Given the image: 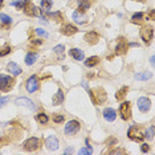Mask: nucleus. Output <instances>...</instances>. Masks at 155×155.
<instances>
[{
  "label": "nucleus",
  "mask_w": 155,
  "mask_h": 155,
  "mask_svg": "<svg viewBox=\"0 0 155 155\" xmlns=\"http://www.w3.org/2000/svg\"><path fill=\"white\" fill-rule=\"evenodd\" d=\"M64 49H65L64 45H57V47H54L53 51H54L57 54H62V53H64Z\"/></svg>",
  "instance_id": "obj_35"
},
{
  "label": "nucleus",
  "mask_w": 155,
  "mask_h": 155,
  "mask_svg": "<svg viewBox=\"0 0 155 155\" xmlns=\"http://www.w3.org/2000/svg\"><path fill=\"white\" fill-rule=\"evenodd\" d=\"M143 17L144 15L142 12H138V13H134V15L131 16V21L134 24H142L143 23Z\"/></svg>",
  "instance_id": "obj_25"
},
{
  "label": "nucleus",
  "mask_w": 155,
  "mask_h": 155,
  "mask_svg": "<svg viewBox=\"0 0 155 155\" xmlns=\"http://www.w3.org/2000/svg\"><path fill=\"white\" fill-rule=\"evenodd\" d=\"M23 9H24V13H25L27 16H31V17L36 16V7H35L29 0H25V4H24Z\"/></svg>",
  "instance_id": "obj_13"
},
{
  "label": "nucleus",
  "mask_w": 155,
  "mask_h": 155,
  "mask_svg": "<svg viewBox=\"0 0 155 155\" xmlns=\"http://www.w3.org/2000/svg\"><path fill=\"white\" fill-rule=\"evenodd\" d=\"M40 146H41V140L38 138H36V137H32V138L25 140V143H24V150L36 151V150L40 149Z\"/></svg>",
  "instance_id": "obj_6"
},
{
  "label": "nucleus",
  "mask_w": 155,
  "mask_h": 155,
  "mask_svg": "<svg viewBox=\"0 0 155 155\" xmlns=\"http://www.w3.org/2000/svg\"><path fill=\"white\" fill-rule=\"evenodd\" d=\"M36 60H37V53H32V52H29V53L25 56V64L27 65H33Z\"/></svg>",
  "instance_id": "obj_24"
},
{
  "label": "nucleus",
  "mask_w": 155,
  "mask_h": 155,
  "mask_svg": "<svg viewBox=\"0 0 155 155\" xmlns=\"http://www.w3.org/2000/svg\"><path fill=\"white\" fill-rule=\"evenodd\" d=\"M41 7H43V8H51L52 0H43V2H41Z\"/></svg>",
  "instance_id": "obj_36"
},
{
  "label": "nucleus",
  "mask_w": 155,
  "mask_h": 155,
  "mask_svg": "<svg viewBox=\"0 0 155 155\" xmlns=\"http://www.w3.org/2000/svg\"><path fill=\"white\" fill-rule=\"evenodd\" d=\"M150 77H151V73H146V72H143V73H137V74H135V80L144 81V80H149Z\"/></svg>",
  "instance_id": "obj_27"
},
{
  "label": "nucleus",
  "mask_w": 155,
  "mask_h": 155,
  "mask_svg": "<svg viewBox=\"0 0 155 155\" xmlns=\"http://www.w3.org/2000/svg\"><path fill=\"white\" fill-rule=\"evenodd\" d=\"M102 114H104V118L106 119V121H109V122H113L115 118H117V111H115L114 109H111V107L105 109Z\"/></svg>",
  "instance_id": "obj_15"
},
{
  "label": "nucleus",
  "mask_w": 155,
  "mask_h": 155,
  "mask_svg": "<svg viewBox=\"0 0 155 155\" xmlns=\"http://www.w3.org/2000/svg\"><path fill=\"white\" fill-rule=\"evenodd\" d=\"M137 2H142V3H144V2H146V0H137Z\"/></svg>",
  "instance_id": "obj_44"
},
{
  "label": "nucleus",
  "mask_w": 155,
  "mask_h": 155,
  "mask_svg": "<svg viewBox=\"0 0 155 155\" xmlns=\"http://www.w3.org/2000/svg\"><path fill=\"white\" fill-rule=\"evenodd\" d=\"M27 90L29 91V93H35L36 90H38V87H40V84H38V78H37V76H32V77H29L27 81Z\"/></svg>",
  "instance_id": "obj_8"
},
{
  "label": "nucleus",
  "mask_w": 155,
  "mask_h": 155,
  "mask_svg": "<svg viewBox=\"0 0 155 155\" xmlns=\"http://www.w3.org/2000/svg\"><path fill=\"white\" fill-rule=\"evenodd\" d=\"M127 91H129V87H127V86L121 87V89L117 91V94H115V98H117L118 101L125 100V97H126V94H127Z\"/></svg>",
  "instance_id": "obj_22"
},
{
  "label": "nucleus",
  "mask_w": 155,
  "mask_h": 155,
  "mask_svg": "<svg viewBox=\"0 0 155 155\" xmlns=\"http://www.w3.org/2000/svg\"><path fill=\"white\" fill-rule=\"evenodd\" d=\"M98 40H100V36H98L97 32H87L85 35V41H86L87 44H90V45L97 44Z\"/></svg>",
  "instance_id": "obj_16"
},
{
  "label": "nucleus",
  "mask_w": 155,
  "mask_h": 155,
  "mask_svg": "<svg viewBox=\"0 0 155 155\" xmlns=\"http://www.w3.org/2000/svg\"><path fill=\"white\" fill-rule=\"evenodd\" d=\"M9 52H11V47H9V45H4V47L2 48V51H0V57H4Z\"/></svg>",
  "instance_id": "obj_31"
},
{
  "label": "nucleus",
  "mask_w": 155,
  "mask_h": 155,
  "mask_svg": "<svg viewBox=\"0 0 155 155\" xmlns=\"http://www.w3.org/2000/svg\"><path fill=\"white\" fill-rule=\"evenodd\" d=\"M36 119H37V122L41 123V125H45V123H48L49 117H48L47 114H44V113H40V114L36 115Z\"/></svg>",
  "instance_id": "obj_26"
},
{
  "label": "nucleus",
  "mask_w": 155,
  "mask_h": 155,
  "mask_svg": "<svg viewBox=\"0 0 155 155\" xmlns=\"http://www.w3.org/2000/svg\"><path fill=\"white\" fill-rule=\"evenodd\" d=\"M53 121L56 122V123H61L62 121H64V115H61V114H53Z\"/></svg>",
  "instance_id": "obj_33"
},
{
  "label": "nucleus",
  "mask_w": 155,
  "mask_h": 155,
  "mask_svg": "<svg viewBox=\"0 0 155 155\" xmlns=\"http://www.w3.org/2000/svg\"><path fill=\"white\" fill-rule=\"evenodd\" d=\"M7 69H8V72H11L13 76H19V74H21V72H23L21 68H20L16 62H9V64L7 65Z\"/></svg>",
  "instance_id": "obj_18"
},
{
  "label": "nucleus",
  "mask_w": 155,
  "mask_h": 155,
  "mask_svg": "<svg viewBox=\"0 0 155 155\" xmlns=\"http://www.w3.org/2000/svg\"><path fill=\"white\" fill-rule=\"evenodd\" d=\"M91 153H93V151L89 150V149H81V150L78 151V154H80V155H84V154H91Z\"/></svg>",
  "instance_id": "obj_40"
},
{
  "label": "nucleus",
  "mask_w": 155,
  "mask_h": 155,
  "mask_svg": "<svg viewBox=\"0 0 155 155\" xmlns=\"http://www.w3.org/2000/svg\"><path fill=\"white\" fill-rule=\"evenodd\" d=\"M8 101H9V98H8V97H3V98H0V107L4 106V105H5Z\"/></svg>",
  "instance_id": "obj_39"
},
{
  "label": "nucleus",
  "mask_w": 155,
  "mask_h": 155,
  "mask_svg": "<svg viewBox=\"0 0 155 155\" xmlns=\"http://www.w3.org/2000/svg\"><path fill=\"white\" fill-rule=\"evenodd\" d=\"M90 98L94 105H102L106 101L107 94L104 87H94L93 90H90Z\"/></svg>",
  "instance_id": "obj_1"
},
{
  "label": "nucleus",
  "mask_w": 155,
  "mask_h": 155,
  "mask_svg": "<svg viewBox=\"0 0 155 155\" xmlns=\"http://www.w3.org/2000/svg\"><path fill=\"white\" fill-rule=\"evenodd\" d=\"M94 3V0H78V11L85 12L90 8V5Z\"/></svg>",
  "instance_id": "obj_19"
},
{
  "label": "nucleus",
  "mask_w": 155,
  "mask_h": 155,
  "mask_svg": "<svg viewBox=\"0 0 155 155\" xmlns=\"http://www.w3.org/2000/svg\"><path fill=\"white\" fill-rule=\"evenodd\" d=\"M119 113H121L122 119L127 121L131 117V104L129 101H125L123 104H121V107H119Z\"/></svg>",
  "instance_id": "obj_7"
},
{
  "label": "nucleus",
  "mask_w": 155,
  "mask_h": 155,
  "mask_svg": "<svg viewBox=\"0 0 155 155\" xmlns=\"http://www.w3.org/2000/svg\"><path fill=\"white\" fill-rule=\"evenodd\" d=\"M36 33H37L40 37H45V38H48V37H49V33H48V32H45V31H44V29H41V28L36 29Z\"/></svg>",
  "instance_id": "obj_32"
},
{
  "label": "nucleus",
  "mask_w": 155,
  "mask_h": 155,
  "mask_svg": "<svg viewBox=\"0 0 155 155\" xmlns=\"http://www.w3.org/2000/svg\"><path fill=\"white\" fill-rule=\"evenodd\" d=\"M98 62H100V57H97V56H93V57H89L85 61V65L87 68H93V66L98 65Z\"/></svg>",
  "instance_id": "obj_23"
},
{
  "label": "nucleus",
  "mask_w": 155,
  "mask_h": 155,
  "mask_svg": "<svg viewBox=\"0 0 155 155\" xmlns=\"http://www.w3.org/2000/svg\"><path fill=\"white\" fill-rule=\"evenodd\" d=\"M127 135H129L130 139L135 140V142H142L144 139V133L139 126H131L127 131Z\"/></svg>",
  "instance_id": "obj_2"
},
{
  "label": "nucleus",
  "mask_w": 155,
  "mask_h": 155,
  "mask_svg": "<svg viewBox=\"0 0 155 155\" xmlns=\"http://www.w3.org/2000/svg\"><path fill=\"white\" fill-rule=\"evenodd\" d=\"M150 106H151V101L147 97H140L139 100H138V109L142 113L149 111L150 110Z\"/></svg>",
  "instance_id": "obj_10"
},
{
  "label": "nucleus",
  "mask_w": 155,
  "mask_h": 155,
  "mask_svg": "<svg viewBox=\"0 0 155 155\" xmlns=\"http://www.w3.org/2000/svg\"><path fill=\"white\" fill-rule=\"evenodd\" d=\"M109 154H126L125 149H113L109 151Z\"/></svg>",
  "instance_id": "obj_34"
},
{
  "label": "nucleus",
  "mask_w": 155,
  "mask_h": 155,
  "mask_svg": "<svg viewBox=\"0 0 155 155\" xmlns=\"http://www.w3.org/2000/svg\"><path fill=\"white\" fill-rule=\"evenodd\" d=\"M62 101H64V91H62L61 89H60L57 93L53 96V98H52V102H53V105H61L62 104Z\"/></svg>",
  "instance_id": "obj_21"
},
{
  "label": "nucleus",
  "mask_w": 155,
  "mask_h": 155,
  "mask_svg": "<svg viewBox=\"0 0 155 155\" xmlns=\"http://www.w3.org/2000/svg\"><path fill=\"white\" fill-rule=\"evenodd\" d=\"M154 126H150L149 129L146 130V134H144V137H147V139H154Z\"/></svg>",
  "instance_id": "obj_30"
},
{
  "label": "nucleus",
  "mask_w": 155,
  "mask_h": 155,
  "mask_svg": "<svg viewBox=\"0 0 155 155\" xmlns=\"http://www.w3.org/2000/svg\"><path fill=\"white\" fill-rule=\"evenodd\" d=\"M115 143H117V139H115L114 137H110V138L106 140V146H109V147H111L113 144H115Z\"/></svg>",
  "instance_id": "obj_37"
},
{
  "label": "nucleus",
  "mask_w": 155,
  "mask_h": 155,
  "mask_svg": "<svg viewBox=\"0 0 155 155\" xmlns=\"http://www.w3.org/2000/svg\"><path fill=\"white\" fill-rule=\"evenodd\" d=\"M69 54L72 56L74 60H77V61H82L84 60V52L81 51V49H78V48H73V49H70L69 51Z\"/></svg>",
  "instance_id": "obj_17"
},
{
  "label": "nucleus",
  "mask_w": 155,
  "mask_h": 155,
  "mask_svg": "<svg viewBox=\"0 0 155 155\" xmlns=\"http://www.w3.org/2000/svg\"><path fill=\"white\" fill-rule=\"evenodd\" d=\"M15 85V80L11 76L0 74V90L2 91H9Z\"/></svg>",
  "instance_id": "obj_3"
},
{
  "label": "nucleus",
  "mask_w": 155,
  "mask_h": 155,
  "mask_svg": "<svg viewBox=\"0 0 155 155\" xmlns=\"http://www.w3.org/2000/svg\"><path fill=\"white\" fill-rule=\"evenodd\" d=\"M45 146L48 147L49 150H57L58 149V140L54 135H51L45 139Z\"/></svg>",
  "instance_id": "obj_14"
},
{
  "label": "nucleus",
  "mask_w": 155,
  "mask_h": 155,
  "mask_svg": "<svg viewBox=\"0 0 155 155\" xmlns=\"http://www.w3.org/2000/svg\"><path fill=\"white\" fill-rule=\"evenodd\" d=\"M13 5H16L17 7V9H23V7H24V4H25V0L24 2H15V3H12Z\"/></svg>",
  "instance_id": "obj_38"
},
{
  "label": "nucleus",
  "mask_w": 155,
  "mask_h": 155,
  "mask_svg": "<svg viewBox=\"0 0 155 155\" xmlns=\"http://www.w3.org/2000/svg\"><path fill=\"white\" fill-rule=\"evenodd\" d=\"M60 32H61L62 35H65V36H72V35L78 32V29H77V27L72 25V24H65L64 27H61Z\"/></svg>",
  "instance_id": "obj_12"
},
{
  "label": "nucleus",
  "mask_w": 155,
  "mask_h": 155,
  "mask_svg": "<svg viewBox=\"0 0 155 155\" xmlns=\"http://www.w3.org/2000/svg\"><path fill=\"white\" fill-rule=\"evenodd\" d=\"M153 33H154V28L153 25H144L142 27V29L139 31V35H140V38L143 40L144 44H150L151 38H153Z\"/></svg>",
  "instance_id": "obj_4"
},
{
  "label": "nucleus",
  "mask_w": 155,
  "mask_h": 155,
  "mask_svg": "<svg viewBox=\"0 0 155 155\" xmlns=\"http://www.w3.org/2000/svg\"><path fill=\"white\" fill-rule=\"evenodd\" d=\"M127 48H129V45L126 43V40L123 37H119L118 44H117V47H115V54H118V56L125 54L126 52H127Z\"/></svg>",
  "instance_id": "obj_9"
},
{
  "label": "nucleus",
  "mask_w": 155,
  "mask_h": 155,
  "mask_svg": "<svg viewBox=\"0 0 155 155\" xmlns=\"http://www.w3.org/2000/svg\"><path fill=\"white\" fill-rule=\"evenodd\" d=\"M149 17H150V20L155 19V11H154V9H151V11L149 12Z\"/></svg>",
  "instance_id": "obj_41"
},
{
  "label": "nucleus",
  "mask_w": 155,
  "mask_h": 155,
  "mask_svg": "<svg viewBox=\"0 0 155 155\" xmlns=\"http://www.w3.org/2000/svg\"><path fill=\"white\" fill-rule=\"evenodd\" d=\"M49 16H51L52 19H54L56 21H62V20H64V19H62L64 16H62V13H61V12H53V13L49 12Z\"/></svg>",
  "instance_id": "obj_29"
},
{
  "label": "nucleus",
  "mask_w": 155,
  "mask_h": 155,
  "mask_svg": "<svg viewBox=\"0 0 155 155\" xmlns=\"http://www.w3.org/2000/svg\"><path fill=\"white\" fill-rule=\"evenodd\" d=\"M80 129H81V125H80V122L78 121H74V119H73V121H69L68 123H66L65 125V134L66 135H74V134H77L80 131Z\"/></svg>",
  "instance_id": "obj_5"
},
{
  "label": "nucleus",
  "mask_w": 155,
  "mask_h": 155,
  "mask_svg": "<svg viewBox=\"0 0 155 155\" xmlns=\"http://www.w3.org/2000/svg\"><path fill=\"white\" fill-rule=\"evenodd\" d=\"M16 104L20 105V106H25V107H28V109H31V110H35V109H36V105L33 104V101L28 100V98H25V97L17 98V100H16Z\"/></svg>",
  "instance_id": "obj_11"
},
{
  "label": "nucleus",
  "mask_w": 155,
  "mask_h": 155,
  "mask_svg": "<svg viewBox=\"0 0 155 155\" xmlns=\"http://www.w3.org/2000/svg\"><path fill=\"white\" fill-rule=\"evenodd\" d=\"M140 149H142V151L143 153H147V151H149V144H142V147H140Z\"/></svg>",
  "instance_id": "obj_42"
},
{
  "label": "nucleus",
  "mask_w": 155,
  "mask_h": 155,
  "mask_svg": "<svg viewBox=\"0 0 155 155\" xmlns=\"http://www.w3.org/2000/svg\"><path fill=\"white\" fill-rule=\"evenodd\" d=\"M0 21H2L3 24H5V25H9V24H11V17H9L8 15H5V13H2V15H0Z\"/></svg>",
  "instance_id": "obj_28"
},
{
  "label": "nucleus",
  "mask_w": 155,
  "mask_h": 155,
  "mask_svg": "<svg viewBox=\"0 0 155 155\" xmlns=\"http://www.w3.org/2000/svg\"><path fill=\"white\" fill-rule=\"evenodd\" d=\"M3 5H4V2H3V0H0V8H3Z\"/></svg>",
  "instance_id": "obj_43"
},
{
  "label": "nucleus",
  "mask_w": 155,
  "mask_h": 155,
  "mask_svg": "<svg viewBox=\"0 0 155 155\" xmlns=\"http://www.w3.org/2000/svg\"><path fill=\"white\" fill-rule=\"evenodd\" d=\"M73 20L77 23V24H84V23H86V19H85V15H84L81 11H74L73 12Z\"/></svg>",
  "instance_id": "obj_20"
}]
</instances>
